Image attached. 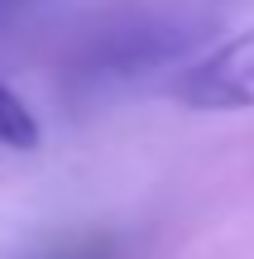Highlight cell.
Masks as SVG:
<instances>
[{
  "label": "cell",
  "mask_w": 254,
  "mask_h": 259,
  "mask_svg": "<svg viewBox=\"0 0 254 259\" xmlns=\"http://www.w3.org/2000/svg\"><path fill=\"white\" fill-rule=\"evenodd\" d=\"M173 101H182L187 111H211V115L254 111V29L230 34L207 58H197L173 82Z\"/></svg>",
  "instance_id": "6da1fadb"
},
{
  "label": "cell",
  "mask_w": 254,
  "mask_h": 259,
  "mask_svg": "<svg viewBox=\"0 0 254 259\" xmlns=\"http://www.w3.org/2000/svg\"><path fill=\"white\" fill-rule=\"evenodd\" d=\"M43 144V130H38V115L24 106V96L15 87L0 82V149H15V154H34Z\"/></svg>",
  "instance_id": "7a4b0ae2"
}]
</instances>
